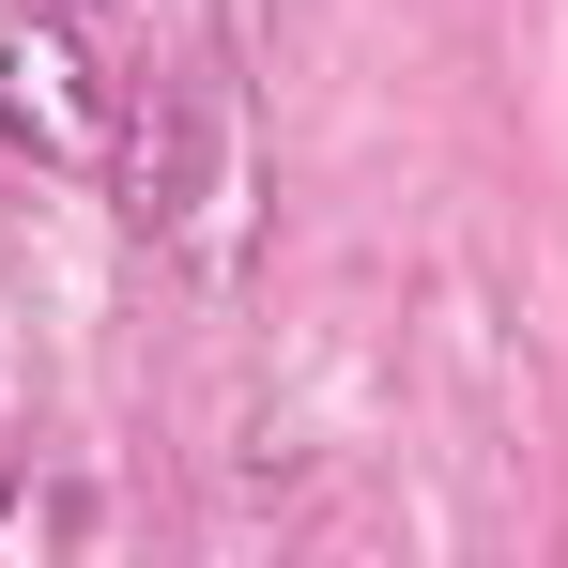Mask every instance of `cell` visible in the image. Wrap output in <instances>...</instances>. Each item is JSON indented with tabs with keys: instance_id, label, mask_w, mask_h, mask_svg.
Masks as SVG:
<instances>
[{
	"instance_id": "6da1fadb",
	"label": "cell",
	"mask_w": 568,
	"mask_h": 568,
	"mask_svg": "<svg viewBox=\"0 0 568 568\" xmlns=\"http://www.w3.org/2000/svg\"><path fill=\"white\" fill-rule=\"evenodd\" d=\"M0 123L31 154H93V78L62 62V31H0Z\"/></svg>"
},
{
	"instance_id": "7a4b0ae2",
	"label": "cell",
	"mask_w": 568,
	"mask_h": 568,
	"mask_svg": "<svg viewBox=\"0 0 568 568\" xmlns=\"http://www.w3.org/2000/svg\"><path fill=\"white\" fill-rule=\"evenodd\" d=\"M262 16H277V0H246V31H262Z\"/></svg>"
},
{
	"instance_id": "3957f363",
	"label": "cell",
	"mask_w": 568,
	"mask_h": 568,
	"mask_svg": "<svg viewBox=\"0 0 568 568\" xmlns=\"http://www.w3.org/2000/svg\"><path fill=\"white\" fill-rule=\"evenodd\" d=\"M78 16H93V0H78Z\"/></svg>"
}]
</instances>
